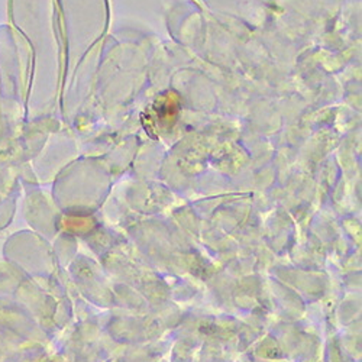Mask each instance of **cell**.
Masks as SVG:
<instances>
[]
</instances>
